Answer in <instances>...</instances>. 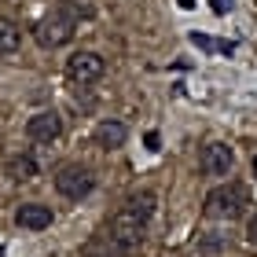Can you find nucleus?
<instances>
[{"label": "nucleus", "instance_id": "1", "mask_svg": "<svg viewBox=\"0 0 257 257\" xmlns=\"http://www.w3.org/2000/svg\"><path fill=\"white\" fill-rule=\"evenodd\" d=\"M74 30H77V15H70V11L59 4L55 11H48V15L37 22L33 37H37L41 48H63V44L74 37Z\"/></svg>", "mask_w": 257, "mask_h": 257}, {"label": "nucleus", "instance_id": "2", "mask_svg": "<svg viewBox=\"0 0 257 257\" xmlns=\"http://www.w3.org/2000/svg\"><path fill=\"white\" fill-rule=\"evenodd\" d=\"M242 206H246V191L239 184H220L206 195V213L217 220H235L242 213Z\"/></svg>", "mask_w": 257, "mask_h": 257}, {"label": "nucleus", "instance_id": "3", "mask_svg": "<svg viewBox=\"0 0 257 257\" xmlns=\"http://www.w3.org/2000/svg\"><path fill=\"white\" fill-rule=\"evenodd\" d=\"M92 188H96V177L85 166H63L55 173V191L66 195V198H85Z\"/></svg>", "mask_w": 257, "mask_h": 257}, {"label": "nucleus", "instance_id": "4", "mask_svg": "<svg viewBox=\"0 0 257 257\" xmlns=\"http://www.w3.org/2000/svg\"><path fill=\"white\" fill-rule=\"evenodd\" d=\"M103 70H107V63H103L99 52H74L66 59V74H70V81H77V85H92V81H99Z\"/></svg>", "mask_w": 257, "mask_h": 257}, {"label": "nucleus", "instance_id": "5", "mask_svg": "<svg viewBox=\"0 0 257 257\" xmlns=\"http://www.w3.org/2000/svg\"><path fill=\"white\" fill-rule=\"evenodd\" d=\"M144 224H147V220H144V217H136L133 209L125 206L121 213H114V217H110V235L118 239L125 250H133V246H140V242H144Z\"/></svg>", "mask_w": 257, "mask_h": 257}, {"label": "nucleus", "instance_id": "6", "mask_svg": "<svg viewBox=\"0 0 257 257\" xmlns=\"http://www.w3.org/2000/svg\"><path fill=\"white\" fill-rule=\"evenodd\" d=\"M231 166H235V151H231L228 144L213 140V144L202 147V169L209 173V177H228Z\"/></svg>", "mask_w": 257, "mask_h": 257}, {"label": "nucleus", "instance_id": "7", "mask_svg": "<svg viewBox=\"0 0 257 257\" xmlns=\"http://www.w3.org/2000/svg\"><path fill=\"white\" fill-rule=\"evenodd\" d=\"M26 133H30V140H37V144H52V140H59L63 121H59L55 110H41L26 121Z\"/></svg>", "mask_w": 257, "mask_h": 257}, {"label": "nucleus", "instance_id": "8", "mask_svg": "<svg viewBox=\"0 0 257 257\" xmlns=\"http://www.w3.org/2000/svg\"><path fill=\"white\" fill-rule=\"evenodd\" d=\"M15 224L26 228V231H44L52 224V206H41V202H22L15 209Z\"/></svg>", "mask_w": 257, "mask_h": 257}, {"label": "nucleus", "instance_id": "9", "mask_svg": "<svg viewBox=\"0 0 257 257\" xmlns=\"http://www.w3.org/2000/svg\"><path fill=\"white\" fill-rule=\"evenodd\" d=\"M125 136H128V128L118 121V118H107V121H99L96 125V144L103 151H118L125 144Z\"/></svg>", "mask_w": 257, "mask_h": 257}, {"label": "nucleus", "instance_id": "10", "mask_svg": "<svg viewBox=\"0 0 257 257\" xmlns=\"http://www.w3.org/2000/svg\"><path fill=\"white\" fill-rule=\"evenodd\" d=\"M4 173H8V180H15V184H26L37 177V162H33L30 155H11L4 162Z\"/></svg>", "mask_w": 257, "mask_h": 257}, {"label": "nucleus", "instance_id": "11", "mask_svg": "<svg viewBox=\"0 0 257 257\" xmlns=\"http://www.w3.org/2000/svg\"><path fill=\"white\" fill-rule=\"evenodd\" d=\"M81 257H125V246L114 235H99V239H92L88 246H85Z\"/></svg>", "mask_w": 257, "mask_h": 257}, {"label": "nucleus", "instance_id": "12", "mask_svg": "<svg viewBox=\"0 0 257 257\" xmlns=\"http://www.w3.org/2000/svg\"><path fill=\"white\" fill-rule=\"evenodd\" d=\"M19 41H22L19 26L11 19H0V55H11V52L19 48Z\"/></svg>", "mask_w": 257, "mask_h": 257}, {"label": "nucleus", "instance_id": "13", "mask_svg": "<svg viewBox=\"0 0 257 257\" xmlns=\"http://www.w3.org/2000/svg\"><path fill=\"white\" fill-rule=\"evenodd\" d=\"M128 209H133V213L136 217H151V213H155V191H140V195H133V198H128Z\"/></svg>", "mask_w": 257, "mask_h": 257}, {"label": "nucleus", "instance_id": "14", "mask_svg": "<svg viewBox=\"0 0 257 257\" xmlns=\"http://www.w3.org/2000/svg\"><path fill=\"white\" fill-rule=\"evenodd\" d=\"M246 239H250L253 246H257V213L250 217V224H246Z\"/></svg>", "mask_w": 257, "mask_h": 257}, {"label": "nucleus", "instance_id": "15", "mask_svg": "<svg viewBox=\"0 0 257 257\" xmlns=\"http://www.w3.org/2000/svg\"><path fill=\"white\" fill-rule=\"evenodd\" d=\"M231 8V0H213V11H228Z\"/></svg>", "mask_w": 257, "mask_h": 257}, {"label": "nucleus", "instance_id": "16", "mask_svg": "<svg viewBox=\"0 0 257 257\" xmlns=\"http://www.w3.org/2000/svg\"><path fill=\"white\" fill-rule=\"evenodd\" d=\"M250 166H253V177H257V155H253V162H250Z\"/></svg>", "mask_w": 257, "mask_h": 257}]
</instances>
